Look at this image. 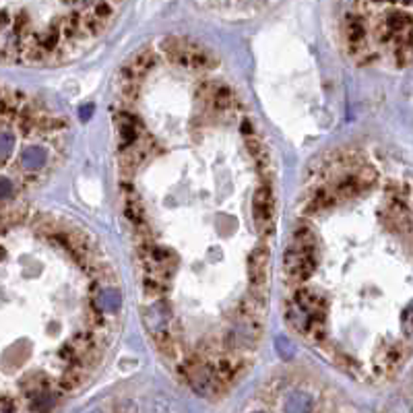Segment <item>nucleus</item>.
<instances>
[{"instance_id":"1","label":"nucleus","mask_w":413,"mask_h":413,"mask_svg":"<svg viewBox=\"0 0 413 413\" xmlns=\"http://www.w3.org/2000/svg\"><path fill=\"white\" fill-rule=\"evenodd\" d=\"M252 217L261 236H271L275 228V200L269 186H261L252 198Z\"/></svg>"},{"instance_id":"2","label":"nucleus","mask_w":413,"mask_h":413,"mask_svg":"<svg viewBox=\"0 0 413 413\" xmlns=\"http://www.w3.org/2000/svg\"><path fill=\"white\" fill-rule=\"evenodd\" d=\"M269 259L271 252L267 246H257L248 257V279H250V294L267 298L269 290Z\"/></svg>"},{"instance_id":"3","label":"nucleus","mask_w":413,"mask_h":413,"mask_svg":"<svg viewBox=\"0 0 413 413\" xmlns=\"http://www.w3.org/2000/svg\"><path fill=\"white\" fill-rule=\"evenodd\" d=\"M155 62H157V54H155V50H151V48H145V50H141V52H137L120 71H124L126 75H130L132 79H137V81H143V77L155 67Z\"/></svg>"},{"instance_id":"4","label":"nucleus","mask_w":413,"mask_h":413,"mask_svg":"<svg viewBox=\"0 0 413 413\" xmlns=\"http://www.w3.org/2000/svg\"><path fill=\"white\" fill-rule=\"evenodd\" d=\"M169 308L167 302H153L147 310H145V324L149 329L151 335H159L169 331Z\"/></svg>"},{"instance_id":"5","label":"nucleus","mask_w":413,"mask_h":413,"mask_svg":"<svg viewBox=\"0 0 413 413\" xmlns=\"http://www.w3.org/2000/svg\"><path fill=\"white\" fill-rule=\"evenodd\" d=\"M50 161V155H48V149L44 147H27L23 153H21V167L25 172H42Z\"/></svg>"},{"instance_id":"6","label":"nucleus","mask_w":413,"mask_h":413,"mask_svg":"<svg viewBox=\"0 0 413 413\" xmlns=\"http://www.w3.org/2000/svg\"><path fill=\"white\" fill-rule=\"evenodd\" d=\"M91 304L104 314H114L122 304V296H120V292L116 287H99L97 296H95V300Z\"/></svg>"},{"instance_id":"7","label":"nucleus","mask_w":413,"mask_h":413,"mask_svg":"<svg viewBox=\"0 0 413 413\" xmlns=\"http://www.w3.org/2000/svg\"><path fill=\"white\" fill-rule=\"evenodd\" d=\"M244 139H246V145H248V149H250V155H252V159H255V163L259 165V169H261V174L265 176V174H269V153H267V147H265V143L250 130V132H246L244 134Z\"/></svg>"},{"instance_id":"8","label":"nucleus","mask_w":413,"mask_h":413,"mask_svg":"<svg viewBox=\"0 0 413 413\" xmlns=\"http://www.w3.org/2000/svg\"><path fill=\"white\" fill-rule=\"evenodd\" d=\"M283 409L285 413H314V399L304 390H294L287 394Z\"/></svg>"},{"instance_id":"9","label":"nucleus","mask_w":413,"mask_h":413,"mask_svg":"<svg viewBox=\"0 0 413 413\" xmlns=\"http://www.w3.org/2000/svg\"><path fill=\"white\" fill-rule=\"evenodd\" d=\"M15 134L11 130H0V161H5L11 157L15 151Z\"/></svg>"},{"instance_id":"10","label":"nucleus","mask_w":413,"mask_h":413,"mask_svg":"<svg viewBox=\"0 0 413 413\" xmlns=\"http://www.w3.org/2000/svg\"><path fill=\"white\" fill-rule=\"evenodd\" d=\"M275 347H277V351H279V355L281 357H285V359H290V357H294V345H292V341L290 339H285V337H277L275 339Z\"/></svg>"},{"instance_id":"11","label":"nucleus","mask_w":413,"mask_h":413,"mask_svg":"<svg viewBox=\"0 0 413 413\" xmlns=\"http://www.w3.org/2000/svg\"><path fill=\"white\" fill-rule=\"evenodd\" d=\"M15 194V184L9 178H0V200H9Z\"/></svg>"},{"instance_id":"12","label":"nucleus","mask_w":413,"mask_h":413,"mask_svg":"<svg viewBox=\"0 0 413 413\" xmlns=\"http://www.w3.org/2000/svg\"><path fill=\"white\" fill-rule=\"evenodd\" d=\"M91 114H93V108H91V106H87V110H85V108H81V118H83V120H87Z\"/></svg>"},{"instance_id":"13","label":"nucleus","mask_w":413,"mask_h":413,"mask_svg":"<svg viewBox=\"0 0 413 413\" xmlns=\"http://www.w3.org/2000/svg\"><path fill=\"white\" fill-rule=\"evenodd\" d=\"M91 413H104V411H102V409H93Z\"/></svg>"}]
</instances>
